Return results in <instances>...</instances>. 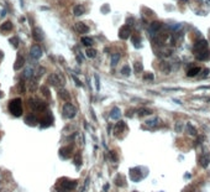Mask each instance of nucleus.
Instances as JSON below:
<instances>
[{
    "instance_id": "nucleus-1",
    "label": "nucleus",
    "mask_w": 210,
    "mask_h": 192,
    "mask_svg": "<svg viewBox=\"0 0 210 192\" xmlns=\"http://www.w3.org/2000/svg\"><path fill=\"white\" fill-rule=\"evenodd\" d=\"M9 111L14 116H21L22 114V100L20 98H15L9 103Z\"/></svg>"
},
{
    "instance_id": "nucleus-2",
    "label": "nucleus",
    "mask_w": 210,
    "mask_h": 192,
    "mask_svg": "<svg viewBox=\"0 0 210 192\" xmlns=\"http://www.w3.org/2000/svg\"><path fill=\"white\" fill-rule=\"evenodd\" d=\"M77 187V181H71L67 179H62L58 182V187L57 191L58 192H71Z\"/></svg>"
},
{
    "instance_id": "nucleus-3",
    "label": "nucleus",
    "mask_w": 210,
    "mask_h": 192,
    "mask_svg": "<svg viewBox=\"0 0 210 192\" xmlns=\"http://www.w3.org/2000/svg\"><path fill=\"white\" fill-rule=\"evenodd\" d=\"M77 114V108L72 104V103H66L63 105V116L67 119H73Z\"/></svg>"
},
{
    "instance_id": "nucleus-4",
    "label": "nucleus",
    "mask_w": 210,
    "mask_h": 192,
    "mask_svg": "<svg viewBox=\"0 0 210 192\" xmlns=\"http://www.w3.org/2000/svg\"><path fill=\"white\" fill-rule=\"evenodd\" d=\"M29 105H30V108L32 109V111H37V112H45L47 109L46 103L40 102L38 99H35V98L29 99Z\"/></svg>"
},
{
    "instance_id": "nucleus-5",
    "label": "nucleus",
    "mask_w": 210,
    "mask_h": 192,
    "mask_svg": "<svg viewBox=\"0 0 210 192\" xmlns=\"http://www.w3.org/2000/svg\"><path fill=\"white\" fill-rule=\"evenodd\" d=\"M48 83L53 87H59L64 83V79H63V77L58 73H52L51 76L48 77Z\"/></svg>"
},
{
    "instance_id": "nucleus-6",
    "label": "nucleus",
    "mask_w": 210,
    "mask_h": 192,
    "mask_svg": "<svg viewBox=\"0 0 210 192\" xmlns=\"http://www.w3.org/2000/svg\"><path fill=\"white\" fill-rule=\"evenodd\" d=\"M129 174H130V177H131V180L132 181H140V180H142V175H141V169L140 167H132L129 170Z\"/></svg>"
},
{
    "instance_id": "nucleus-7",
    "label": "nucleus",
    "mask_w": 210,
    "mask_h": 192,
    "mask_svg": "<svg viewBox=\"0 0 210 192\" xmlns=\"http://www.w3.org/2000/svg\"><path fill=\"white\" fill-rule=\"evenodd\" d=\"M159 29H161V23L158 21H153L151 25H150V29H148V36L151 39L155 37L157 33L159 32Z\"/></svg>"
},
{
    "instance_id": "nucleus-8",
    "label": "nucleus",
    "mask_w": 210,
    "mask_h": 192,
    "mask_svg": "<svg viewBox=\"0 0 210 192\" xmlns=\"http://www.w3.org/2000/svg\"><path fill=\"white\" fill-rule=\"evenodd\" d=\"M30 56L33 58V60H38L41 58L42 56V50H41V47L38 45H33L31 47V50H30Z\"/></svg>"
},
{
    "instance_id": "nucleus-9",
    "label": "nucleus",
    "mask_w": 210,
    "mask_h": 192,
    "mask_svg": "<svg viewBox=\"0 0 210 192\" xmlns=\"http://www.w3.org/2000/svg\"><path fill=\"white\" fill-rule=\"evenodd\" d=\"M25 123L27 125H30V127H35L38 123V119H37V116L36 115H33V114H29L26 116V119H25Z\"/></svg>"
},
{
    "instance_id": "nucleus-10",
    "label": "nucleus",
    "mask_w": 210,
    "mask_h": 192,
    "mask_svg": "<svg viewBox=\"0 0 210 192\" xmlns=\"http://www.w3.org/2000/svg\"><path fill=\"white\" fill-rule=\"evenodd\" d=\"M130 29H129V26H122L120 31H119V37L122 39V40H126V39H129L130 37Z\"/></svg>"
},
{
    "instance_id": "nucleus-11",
    "label": "nucleus",
    "mask_w": 210,
    "mask_h": 192,
    "mask_svg": "<svg viewBox=\"0 0 210 192\" xmlns=\"http://www.w3.org/2000/svg\"><path fill=\"white\" fill-rule=\"evenodd\" d=\"M199 164H200L201 167H208L209 164H210V155H209V154L201 155V156L199 157Z\"/></svg>"
},
{
    "instance_id": "nucleus-12",
    "label": "nucleus",
    "mask_w": 210,
    "mask_h": 192,
    "mask_svg": "<svg viewBox=\"0 0 210 192\" xmlns=\"http://www.w3.org/2000/svg\"><path fill=\"white\" fill-rule=\"evenodd\" d=\"M25 65V58L24 56H21V55H19V56L16 57V61H15V65H14V70L19 71L20 68H22Z\"/></svg>"
},
{
    "instance_id": "nucleus-13",
    "label": "nucleus",
    "mask_w": 210,
    "mask_h": 192,
    "mask_svg": "<svg viewBox=\"0 0 210 192\" xmlns=\"http://www.w3.org/2000/svg\"><path fill=\"white\" fill-rule=\"evenodd\" d=\"M72 153V146H67V148H62L59 150V156L63 157V159H68L69 155Z\"/></svg>"
},
{
    "instance_id": "nucleus-14",
    "label": "nucleus",
    "mask_w": 210,
    "mask_h": 192,
    "mask_svg": "<svg viewBox=\"0 0 210 192\" xmlns=\"http://www.w3.org/2000/svg\"><path fill=\"white\" fill-rule=\"evenodd\" d=\"M52 121H53L52 115L48 114L47 116H45V118H42L40 123H41V127H42V128H46V127H50V125L52 124Z\"/></svg>"
},
{
    "instance_id": "nucleus-15",
    "label": "nucleus",
    "mask_w": 210,
    "mask_h": 192,
    "mask_svg": "<svg viewBox=\"0 0 210 192\" xmlns=\"http://www.w3.org/2000/svg\"><path fill=\"white\" fill-rule=\"evenodd\" d=\"M120 116H121L120 109H119L117 107H114L113 109H111V112H110V118L114 119V120H119V119H120Z\"/></svg>"
},
{
    "instance_id": "nucleus-16",
    "label": "nucleus",
    "mask_w": 210,
    "mask_h": 192,
    "mask_svg": "<svg viewBox=\"0 0 210 192\" xmlns=\"http://www.w3.org/2000/svg\"><path fill=\"white\" fill-rule=\"evenodd\" d=\"M75 29L79 33H87L89 31V27L84 24V23H77L75 24Z\"/></svg>"
},
{
    "instance_id": "nucleus-17",
    "label": "nucleus",
    "mask_w": 210,
    "mask_h": 192,
    "mask_svg": "<svg viewBox=\"0 0 210 192\" xmlns=\"http://www.w3.org/2000/svg\"><path fill=\"white\" fill-rule=\"evenodd\" d=\"M126 129V124H125V121H122V120H120L116 124V127H115V132H114V134L116 135V136H119V134H120L122 130H125Z\"/></svg>"
},
{
    "instance_id": "nucleus-18",
    "label": "nucleus",
    "mask_w": 210,
    "mask_h": 192,
    "mask_svg": "<svg viewBox=\"0 0 210 192\" xmlns=\"http://www.w3.org/2000/svg\"><path fill=\"white\" fill-rule=\"evenodd\" d=\"M12 30V24L11 21H5L1 24V26H0V31L1 32H9Z\"/></svg>"
},
{
    "instance_id": "nucleus-19",
    "label": "nucleus",
    "mask_w": 210,
    "mask_h": 192,
    "mask_svg": "<svg viewBox=\"0 0 210 192\" xmlns=\"http://www.w3.org/2000/svg\"><path fill=\"white\" fill-rule=\"evenodd\" d=\"M85 12V8H84L83 5H75L74 9H73V14L75 16H80L83 15V14Z\"/></svg>"
},
{
    "instance_id": "nucleus-20",
    "label": "nucleus",
    "mask_w": 210,
    "mask_h": 192,
    "mask_svg": "<svg viewBox=\"0 0 210 192\" xmlns=\"http://www.w3.org/2000/svg\"><path fill=\"white\" fill-rule=\"evenodd\" d=\"M209 57H210V52L206 51V50L200 51V52L197 55V60H199V61H206Z\"/></svg>"
},
{
    "instance_id": "nucleus-21",
    "label": "nucleus",
    "mask_w": 210,
    "mask_h": 192,
    "mask_svg": "<svg viewBox=\"0 0 210 192\" xmlns=\"http://www.w3.org/2000/svg\"><path fill=\"white\" fill-rule=\"evenodd\" d=\"M206 47H208V42L205 40H201L200 42H198L197 45H195V50H199V52L200 51H204V50H206Z\"/></svg>"
},
{
    "instance_id": "nucleus-22",
    "label": "nucleus",
    "mask_w": 210,
    "mask_h": 192,
    "mask_svg": "<svg viewBox=\"0 0 210 192\" xmlns=\"http://www.w3.org/2000/svg\"><path fill=\"white\" fill-rule=\"evenodd\" d=\"M58 95H59V98L63 99V100H69V99H71V95H69V93L66 89H63V88L58 91Z\"/></svg>"
},
{
    "instance_id": "nucleus-23",
    "label": "nucleus",
    "mask_w": 210,
    "mask_h": 192,
    "mask_svg": "<svg viewBox=\"0 0 210 192\" xmlns=\"http://www.w3.org/2000/svg\"><path fill=\"white\" fill-rule=\"evenodd\" d=\"M198 73H200V68L199 67H193L187 72V76L188 77H195Z\"/></svg>"
},
{
    "instance_id": "nucleus-24",
    "label": "nucleus",
    "mask_w": 210,
    "mask_h": 192,
    "mask_svg": "<svg viewBox=\"0 0 210 192\" xmlns=\"http://www.w3.org/2000/svg\"><path fill=\"white\" fill-rule=\"evenodd\" d=\"M119 61H120V53L115 52V53L111 55V66L115 67L119 63Z\"/></svg>"
},
{
    "instance_id": "nucleus-25",
    "label": "nucleus",
    "mask_w": 210,
    "mask_h": 192,
    "mask_svg": "<svg viewBox=\"0 0 210 192\" xmlns=\"http://www.w3.org/2000/svg\"><path fill=\"white\" fill-rule=\"evenodd\" d=\"M33 39L36 41H42V40H43V35H42V31L40 29H33Z\"/></svg>"
},
{
    "instance_id": "nucleus-26",
    "label": "nucleus",
    "mask_w": 210,
    "mask_h": 192,
    "mask_svg": "<svg viewBox=\"0 0 210 192\" xmlns=\"http://www.w3.org/2000/svg\"><path fill=\"white\" fill-rule=\"evenodd\" d=\"M152 111L151 109H147V108H141L138 111V116H146V115H151Z\"/></svg>"
},
{
    "instance_id": "nucleus-27",
    "label": "nucleus",
    "mask_w": 210,
    "mask_h": 192,
    "mask_svg": "<svg viewBox=\"0 0 210 192\" xmlns=\"http://www.w3.org/2000/svg\"><path fill=\"white\" fill-rule=\"evenodd\" d=\"M32 76H33V70H32V68H31V67L26 68V70H25V72H24V78L31 79V78H32Z\"/></svg>"
},
{
    "instance_id": "nucleus-28",
    "label": "nucleus",
    "mask_w": 210,
    "mask_h": 192,
    "mask_svg": "<svg viewBox=\"0 0 210 192\" xmlns=\"http://www.w3.org/2000/svg\"><path fill=\"white\" fill-rule=\"evenodd\" d=\"M115 185L116 186H125V180H124V176H121V175H117V177H116V180H115Z\"/></svg>"
},
{
    "instance_id": "nucleus-29",
    "label": "nucleus",
    "mask_w": 210,
    "mask_h": 192,
    "mask_svg": "<svg viewBox=\"0 0 210 192\" xmlns=\"http://www.w3.org/2000/svg\"><path fill=\"white\" fill-rule=\"evenodd\" d=\"M82 44L84 45V46H92L93 45V40L90 39V37H87V36H84V37H82Z\"/></svg>"
},
{
    "instance_id": "nucleus-30",
    "label": "nucleus",
    "mask_w": 210,
    "mask_h": 192,
    "mask_svg": "<svg viewBox=\"0 0 210 192\" xmlns=\"http://www.w3.org/2000/svg\"><path fill=\"white\" fill-rule=\"evenodd\" d=\"M37 88V78H31L30 81V91L31 92H35Z\"/></svg>"
},
{
    "instance_id": "nucleus-31",
    "label": "nucleus",
    "mask_w": 210,
    "mask_h": 192,
    "mask_svg": "<svg viewBox=\"0 0 210 192\" xmlns=\"http://www.w3.org/2000/svg\"><path fill=\"white\" fill-rule=\"evenodd\" d=\"M158 121H159L158 118H153V119H150V120H146V125H148V127H156V125L158 124Z\"/></svg>"
},
{
    "instance_id": "nucleus-32",
    "label": "nucleus",
    "mask_w": 210,
    "mask_h": 192,
    "mask_svg": "<svg viewBox=\"0 0 210 192\" xmlns=\"http://www.w3.org/2000/svg\"><path fill=\"white\" fill-rule=\"evenodd\" d=\"M85 53H87V57H89V58H94L96 56V51L94 49H88L85 51Z\"/></svg>"
},
{
    "instance_id": "nucleus-33",
    "label": "nucleus",
    "mask_w": 210,
    "mask_h": 192,
    "mask_svg": "<svg viewBox=\"0 0 210 192\" xmlns=\"http://www.w3.org/2000/svg\"><path fill=\"white\" fill-rule=\"evenodd\" d=\"M187 129H188V134L189 135H197V130H195V128L192 124H188Z\"/></svg>"
},
{
    "instance_id": "nucleus-34",
    "label": "nucleus",
    "mask_w": 210,
    "mask_h": 192,
    "mask_svg": "<svg viewBox=\"0 0 210 192\" xmlns=\"http://www.w3.org/2000/svg\"><path fill=\"white\" fill-rule=\"evenodd\" d=\"M121 73L124 74V76H129V74L131 73V68H130V66H124V67L121 68Z\"/></svg>"
},
{
    "instance_id": "nucleus-35",
    "label": "nucleus",
    "mask_w": 210,
    "mask_h": 192,
    "mask_svg": "<svg viewBox=\"0 0 210 192\" xmlns=\"http://www.w3.org/2000/svg\"><path fill=\"white\" fill-rule=\"evenodd\" d=\"M41 91H42V94H43L45 97H47V98H50V97H51L50 91H48V88H47L46 86H42V87H41Z\"/></svg>"
},
{
    "instance_id": "nucleus-36",
    "label": "nucleus",
    "mask_w": 210,
    "mask_h": 192,
    "mask_svg": "<svg viewBox=\"0 0 210 192\" xmlns=\"http://www.w3.org/2000/svg\"><path fill=\"white\" fill-rule=\"evenodd\" d=\"M143 70V66L142 63H140V62H135V72L136 73H140V72H142Z\"/></svg>"
},
{
    "instance_id": "nucleus-37",
    "label": "nucleus",
    "mask_w": 210,
    "mask_h": 192,
    "mask_svg": "<svg viewBox=\"0 0 210 192\" xmlns=\"http://www.w3.org/2000/svg\"><path fill=\"white\" fill-rule=\"evenodd\" d=\"M19 91L21 92V93H22V92H25V81L22 79V78H21L20 79V82H19Z\"/></svg>"
},
{
    "instance_id": "nucleus-38",
    "label": "nucleus",
    "mask_w": 210,
    "mask_h": 192,
    "mask_svg": "<svg viewBox=\"0 0 210 192\" xmlns=\"http://www.w3.org/2000/svg\"><path fill=\"white\" fill-rule=\"evenodd\" d=\"M9 42H10L14 47H17V46H19V39H17V37H11V39L9 40Z\"/></svg>"
},
{
    "instance_id": "nucleus-39",
    "label": "nucleus",
    "mask_w": 210,
    "mask_h": 192,
    "mask_svg": "<svg viewBox=\"0 0 210 192\" xmlns=\"http://www.w3.org/2000/svg\"><path fill=\"white\" fill-rule=\"evenodd\" d=\"M74 164H75V166H78V167L82 165V157H80V155H77V156H75Z\"/></svg>"
},
{
    "instance_id": "nucleus-40",
    "label": "nucleus",
    "mask_w": 210,
    "mask_h": 192,
    "mask_svg": "<svg viewBox=\"0 0 210 192\" xmlns=\"http://www.w3.org/2000/svg\"><path fill=\"white\" fill-rule=\"evenodd\" d=\"M95 78V88H96V91H100V83H99V76L98 74H95L94 76Z\"/></svg>"
},
{
    "instance_id": "nucleus-41",
    "label": "nucleus",
    "mask_w": 210,
    "mask_h": 192,
    "mask_svg": "<svg viewBox=\"0 0 210 192\" xmlns=\"http://www.w3.org/2000/svg\"><path fill=\"white\" fill-rule=\"evenodd\" d=\"M131 40H132V42H134V45L136 46V47H138V44H140V37H137V36H132L131 37Z\"/></svg>"
},
{
    "instance_id": "nucleus-42",
    "label": "nucleus",
    "mask_w": 210,
    "mask_h": 192,
    "mask_svg": "<svg viewBox=\"0 0 210 192\" xmlns=\"http://www.w3.org/2000/svg\"><path fill=\"white\" fill-rule=\"evenodd\" d=\"M143 79L146 81H152L153 79V73H146L143 76Z\"/></svg>"
},
{
    "instance_id": "nucleus-43",
    "label": "nucleus",
    "mask_w": 210,
    "mask_h": 192,
    "mask_svg": "<svg viewBox=\"0 0 210 192\" xmlns=\"http://www.w3.org/2000/svg\"><path fill=\"white\" fill-rule=\"evenodd\" d=\"M182 129H183V124H182V123L180 121H178L177 123V124H176V132H182Z\"/></svg>"
},
{
    "instance_id": "nucleus-44",
    "label": "nucleus",
    "mask_w": 210,
    "mask_h": 192,
    "mask_svg": "<svg viewBox=\"0 0 210 192\" xmlns=\"http://www.w3.org/2000/svg\"><path fill=\"white\" fill-rule=\"evenodd\" d=\"M210 73V71H209V68H205V70H204V73H203L201 74V78H205L206 76H208V74Z\"/></svg>"
},
{
    "instance_id": "nucleus-45",
    "label": "nucleus",
    "mask_w": 210,
    "mask_h": 192,
    "mask_svg": "<svg viewBox=\"0 0 210 192\" xmlns=\"http://www.w3.org/2000/svg\"><path fill=\"white\" fill-rule=\"evenodd\" d=\"M184 192H195V190H194L193 186H189V187H187V188L184 190Z\"/></svg>"
},
{
    "instance_id": "nucleus-46",
    "label": "nucleus",
    "mask_w": 210,
    "mask_h": 192,
    "mask_svg": "<svg viewBox=\"0 0 210 192\" xmlns=\"http://www.w3.org/2000/svg\"><path fill=\"white\" fill-rule=\"evenodd\" d=\"M73 78H74V82H75V83H77V86H79V87H82V83H80V82L78 81V78H77L75 76H73Z\"/></svg>"
},
{
    "instance_id": "nucleus-47",
    "label": "nucleus",
    "mask_w": 210,
    "mask_h": 192,
    "mask_svg": "<svg viewBox=\"0 0 210 192\" xmlns=\"http://www.w3.org/2000/svg\"><path fill=\"white\" fill-rule=\"evenodd\" d=\"M108 10H109V6H108V5H105V6H103V9H101V11H103V12H106Z\"/></svg>"
},
{
    "instance_id": "nucleus-48",
    "label": "nucleus",
    "mask_w": 210,
    "mask_h": 192,
    "mask_svg": "<svg viewBox=\"0 0 210 192\" xmlns=\"http://www.w3.org/2000/svg\"><path fill=\"white\" fill-rule=\"evenodd\" d=\"M108 190H109V183H105V185H104V191L108 192Z\"/></svg>"
},
{
    "instance_id": "nucleus-49",
    "label": "nucleus",
    "mask_w": 210,
    "mask_h": 192,
    "mask_svg": "<svg viewBox=\"0 0 210 192\" xmlns=\"http://www.w3.org/2000/svg\"><path fill=\"white\" fill-rule=\"evenodd\" d=\"M110 155H111V156H113V161L115 162V161H116V155H115L114 153H110Z\"/></svg>"
},
{
    "instance_id": "nucleus-50",
    "label": "nucleus",
    "mask_w": 210,
    "mask_h": 192,
    "mask_svg": "<svg viewBox=\"0 0 210 192\" xmlns=\"http://www.w3.org/2000/svg\"><path fill=\"white\" fill-rule=\"evenodd\" d=\"M1 97H3V93H1V92H0V98H1Z\"/></svg>"
},
{
    "instance_id": "nucleus-51",
    "label": "nucleus",
    "mask_w": 210,
    "mask_h": 192,
    "mask_svg": "<svg viewBox=\"0 0 210 192\" xmlns=\"http://www.w3.org/2000/svg\"><path fill=\"white\" fill-rule=\"evenodd\" d=\"M1 57H3V53H1V52H0V58H1Z\"/></svg>"
},
{
    "instance_id": "nucleus-52",
    "label": "nucleus",
    "mask_w": 210,
    "mask_h": 192,
    "mask_svg": "<svg viewBox=\"0 0 210 192\" xmlns=\"http://www.w3.org/2000/svg\"><path fill=\"white\" fill-rule=\"evenodd\" d=\"M180 1H184V3H187V0H180Z\"/></svg>"
},
{
    "instance_id": "nucleus-53",
    "label": "nucleus",
    "mask_w": 210,
    "mask_h": 192,
    "mask_svg": "<svg viewBox=\"0 0 210 192\" xmlns=\"http://www.w3.org/2000/svg\"><path fill=\"white\" fill-rule=\"evenodd\" d=\"M135 192H136V191H135Z\"/></svg>"
}]
</instances>
